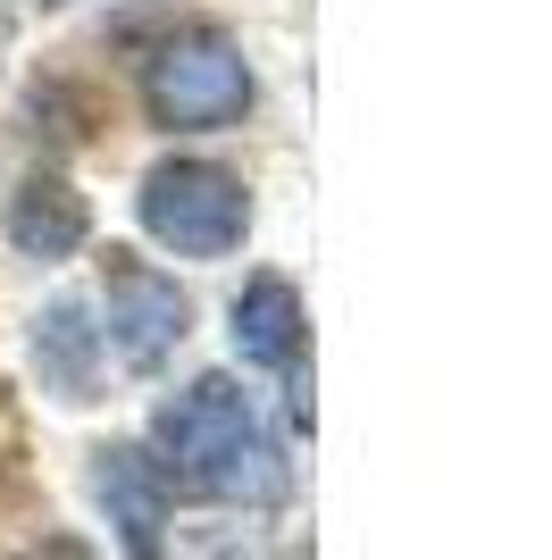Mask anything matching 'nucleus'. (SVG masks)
Instances as JSON below:
<instances>
[{
    "instance_id": "nucleus-1",
    "label": "nucleus",
    "mask_w": 552,
    "mask_h": 560,
    "mask_svg": "<svg viewBox=\"0 0 552 560\" xmlns=\"http://www.w3.org/2000/svg\"><path fill=\"white\" fill-rule=\"evenodd\" d=\"M151 444H160V486L202 493V502H276L285 493V452L268 444V427L252 419V401L234 376H202L151 419Z\"/></svg>"
},
{
    "instance_id": "nucleus-2",
    "label": "nucleus",
    "mask_w": 552,
    "mask_h": 560,
    "mask_svg": "<svg viewBox=\"0 0 552 560\" xmlns=\"http://www.w3.org/2000/svg\"><path fill=\"white\" fill-rule=\"evenodd\" d=\"M135 210H142V234H151V243H168V252H184V259H227L234 243H243V226H252V192L209 160H160L142 176Z\"/></svg>"
},
{
    "instance_id": "nucleus-3",
    "label": "nucleus",
    "mask_w": 552,
    "mask_h": 560,
    "mask_svg": "<svg viewBox=\"0 0 552 560\" xmlns=\"http://www.w3.org/2000/svg\"><path fill=\"white\" fill-rule=\"evenodd\" d=\"M142 101H151V117L176 126V135H218V126H234V117L252 109V59H243L227 34L193 25V34H176V43L151 59Z\"/></svg>"
},
{
    "instance_id": "nucleus-4",
    "label": "nucleus",
    "mask_w": 552,
    "mask_h": 560,
    "mask_svg": "<svg viewBox=\"0 0 552 560\" xmlns=\"http://www.w3.org/2000/svg\"><path fill=\"white\" fill-rule=\"evenodd\" d=\"M101 351H117L126 369H160L168 351L184 343V327H193V302L176 293V277H160V268H142V259L110 252V293H101Z\"/></svg>"
},
{
    "instance_id": "nucleus-5",
    "label": "nucleus",
    "mask_w": 552,
    "mask_h": 560,
    "mask_svg": "<svg viewBox=\"0 0 552 560\" xmlns=\"http://www.w3.org/2000/svg\"><path fill=\"white\" fill-rule=\"evenodd\" d=\"M92 493H101V511H110V527H117V544H126V560H160L168 486H160V468H151V452H135V444L92 452Z\"/></svg>"
},
{
    "instance_id": "nucleus-6",
    "label": "nucleus",
    "mask_w": 552,
    "mask_h": 560,
    "mask_svg": "<svg viewBox=\"0 0 552 560\" xmlns=\"http://www.w3.org/2000/svg\"><path fill=\"white\" fill-rule=\"evenodd\" d=\"M34 369H43V394L92 401V385H101V327H92L84 302L34 310Z\"/></svg>"
},
{
    "instance_id": "nucleus-7",
    "label": "nucleus",
    "mask_w": 552,
    "mask_h": 560,
    "mask_svg": "<svg viewBox=\"0 0 552 560\" xmlns=\"http://www.w3.org/2000/svg\"><path fill=\"white\" fill-rule=\"evenodd\" d=\"M84 234H92V210H84V192L68 185V176H25L18 201H9V243H18L25 259H68L84 252Z\"/></svg>"
},
{
    "instance_id": "nucleus-8",
    "label": "nucleus",
    "mask_w": 552,
    "mask_h": 560,
    "mask_svg": "<svg viewBox=\"0 0 552 560\" xmlns=\"http://www.w3.org/2000/svg\"><path fill=\"white\" fill-rule=\"evenodd\" d=\"M227 335L252 369H294L301 360V293L285 277H252L227 310Z\"/></svg>"
}]
</instances>
